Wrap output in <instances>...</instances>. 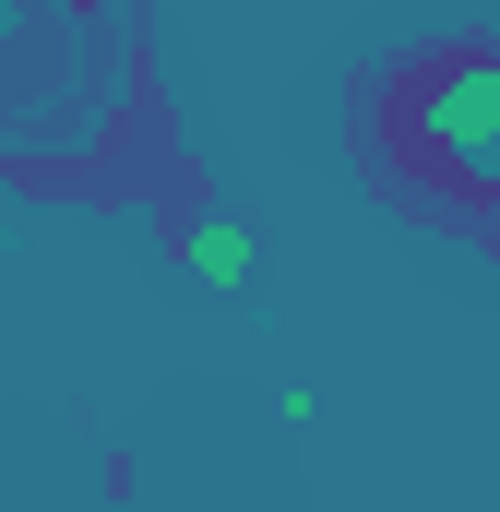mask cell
Listing matches in <instances>:
<instances>
[{
	"label": "cell",
	"instance_id": "2",
	"mask_svg": "<svg viewBox=\"0 0 500 512\" xmlns=\"http://www.w3.org/2000/svg\"><path fill=\"white\" fill-rule=\"evenodd\" d=\"M179 262H191L203 286H239L250 274V227L239 215H179Z\"/></svg>",
	"mask_w": 500,
	"mask_h": 512
},
{
	"label": "cell",
	"instance_id": "1",
	"mask_svg": "<svg viewBox=\"0 0 500 512\" xmlns=\"http://www.w3.org/2000/svg\"><path fill=\"white\" fill-rule=\"evenodd\" d=\"M381 143H393V167H405L417 191L500 215V36L417 48V60L381 84Z\"/></svg>",
	"mask_w": 500,
	"mask_h": 512
}]
</instances>
